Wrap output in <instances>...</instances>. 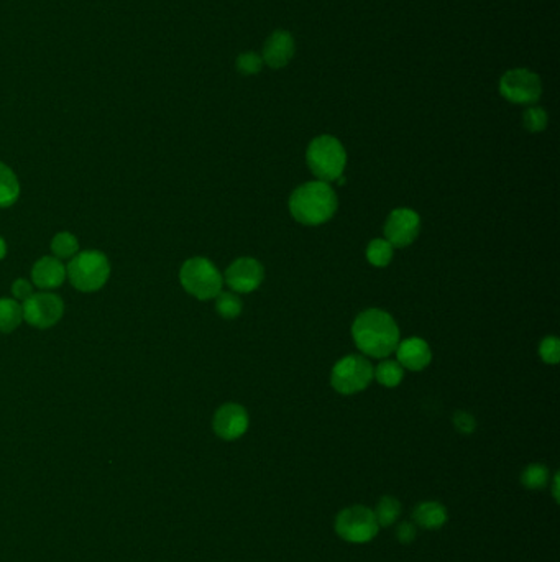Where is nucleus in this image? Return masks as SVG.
Returning <instances> with one entry per match:
<instances>
[{"label":"nucleus","instance_id":"f3484780","mask_svg":"<svg viewBox=\"0 0 560 562\" xmlns=\"http://www.w3.org/2000/svg\"><path fill=\"white\" fill-rule=\"evenodd\" d=\"M20 183L9 166L0 162V207H10L17 203Z\"/></svg>","mask_w":560,"mask_h":562},{"label":"nucleus","instance_id":"f8f14e48","mask_svg":"<svg viewBox=\"0 0 560 562\" xmlns=\"http://www.w3.org/2000/svg\"><path fill=\"white\" fill-rule=\"evenodd\" d=\"M214 433L223 441H235L249 429V413L237 403H227L215 411L213 419Z\"/></svg>","mask_w":560,"mask_h":562},{"label":"nucleus","instance_id":"0eeeda50","mask_svg":"<svg viewBox=\"0 0 560 562\" xmlns=\"http://www.w3.org/2000/svg\"><path fill=\"white\" fill-rule=\"evenodd\" d=\"M373 365L362 356H347L338 360L332 369L330 383L342 395H354L370 385Z\"/></svg>","mask_w":560,"mask_h":562},{"label":"nucleus","instance_id":"2eb2a0df","mask_svg":"<svg viewBox=\"0 0 560 562\" xmlns=\"http://www.w3.org/2000/svg\"><path fill=\"white\" fill-rule=\"evenodd\" d=\"M31 280L41 290H55L66 280V267L57 257H43L33 265Z\"/></svg>","mask_w":560,"mask_h":562},{"label":"nucleus","instance_id":"7c9ffc66","mask_svg":"<svg viewBox=\"0 0 560 562\" xmlns=\"http://www.w3.org/2000/svg\"><path fill=\"white\" fill-rule=\"evenodd\" d=\"M7 255V243L0 237V260Z\"/></svg>","mask_w":560,"mask_h":562},{"label":"nucleus","instance_id":"a878e982","mask_svg":"<svg viewBox=\"0 0 560 562\" xmlns=\"http://www.w3.org/2000/svg\"><path fill=\"white\" fill-rule=\"evenodd\" d=\"M263 65H265L263 59L255 51H245V53L239 55V58H237V69H239L241 75H245V76H251V75L260 73L261 69H263Z\"/></svg>","mask_w":560,"mask_h":562},{"label":"nucleus","instance_id":"aec40b11","mask_svg":"<svg viewBox=\"0 0 560 562\" xmlns=\"http://www.w3.org/2000/svg\"><path fill=\"white\" fill-rule=\"evenodd\" d=\"M367 259L373 267H387L393 260V245L387 239H373L368 243Z\"/></svg>","mask_w":560,"mask_h":562},{"label":"nucleus","instance_id":"a211bd4d","mask_svg":"<svg viewBox=\"0 0 560 562\" xmlns=\"http://www.w3.org/2000/svg\"><path fill=\"white\" fill-rule=\"evenodd\" d=\"M23 321V310L19 303L10 298L0 300V332L9 334L17 329Z\"/></svg>","mask_w":560,"mask_h":562},{"label":"nucleus","instance_id":"c756f323","mask_svg":"<svg viewBox=\"0 0 560 562\" xmlns=\"http://www.w3.org/2000/svg\"><path fill=\"white\" fill-rule=\"evenodd\" d=\"M416 526L413 523H409V522H405V523L399 524L397 530L398 541L399 543H411V541H415L416 538Z\"/></svg>","mask_w":560,"mask_h":562},{"label":"nucleus","instance_id":"7ed1b4c3","mask_svg":"<svg viewBox=\"0 0 560 562\" xmlns=\"http://www.w3.org/2000/svg\"><path fill=\"white\" fill-rule=\"evenodd\" d=\"M308 166L319 181L330 183L338 180L347 163L346 148L338 142L336 136H316L306 152Z\"/></svg>","mask_w":560,"mask_h":562},{"label":"nucleus","instance_id":"f257e3e1","mask_svg":"<svg viewBox=\"0 0 560 562\" xmlns=\"http://www.w3.org/2000/svg\"><path fill=\"white\" fill-rule=\"evenodd\" d=\"M352 336L358 349L377 359L388 357L399 344V329L393 316L377 308L358 314L352 326Z\"/></svg>","mask_w":560,"mask_h":562},{"label":"nucleus","instance_id":"cd10ccee","mask_svg":"<svg viewBox=\"0 0 560 562\" xmlns=\"http://www.w3.org/2000/svg\"><path fill=\"white\" fill-rule=\"evenodd\" d=\"M454 426L462 433V435H472L475 431V417L467 413V411H457L454 415Z\"/></svg>","mask_w":560,"mask_h":562},{"label":"nucleus","instance_id":"9b49d317","mask_svg":"<svg viewBox=\"0 0 560 562\" xmlns=\"http://www.w3.org/2000/svg\"><path fill=\"white\" fill-rule=\"evenodd\" d=\"M265 278L263 265L250 257H241L225 270V283L237 293H250L261 285Z\"/></svg>","mask_w":560,"mask_h":562},{"label":"nucleus","instance_id":"4be33fe9","mask_svg":"<svg viewBox=\"0 0 560 562\" xmlns=\"http://www.w3.org/2000/svg\"><path fill=\"white\" fill-rule=\"evenodd\" d=\"M375 518H377L378 526H391V524L397 523L399 514H401V504L398 502L395 496H383L380 500V504L377 506V512Z\"/></svg>","mask_w":560,"mask_h":562},{"label":"nucleus","instance_id":"b1692460","mask_svg":"<svg viewBox=\"0 0 560 562\" xmlns=\"http://www.w3.org/2000/svg\"><path fill=\"white\" fill-rule=\"evenodd\" d=\"M521 482L529 490H541L549 484V469L542 464H531L524 469Z\"/></svg>","mask_w":560,"mask_h":562},{"label":"nucleus","instance_id":"20e7f679","mask_svg":"<svg viewBox=\"0 0 560 562\" xmlns=\"http://www.w3.org/2000/svg\"><path fill=\"white\" fill-rule=\"evenodd\" d=\"M66 275L71 285L83 293H94L106 285L110 277V263L99 250L78 252L68 265Z\"/></svg>","mask_w":560,"mask_h":562},{"label":"nucleus","instance_id":"9d476101","mask_svg":"<svg viewBox=\"0 0 560 562\" xmlns=\"http://www.w3.org/2000/svg\"><path fill=\"white\" fill-rule=\"evenodd\" d=\"M421 231V219L419 214L415 213L413 209H395L393 213L388 215L387 224H385V235H387L388 242L393 247L403 249L415 242Z\"/></svg>","mask_w":560,"mask_h":562},{"label":"nucleus","instance_id":"f03ea898","mask_svg":"<svg viewBox=\"0 0 560 562\" xmlns=\"http://www.w3.org/2000/svg\"><path fill=\"white\" fill-rule=\"evenodd\" d=\"M337 194L324 181H310L290 198L291 215L304 225H320L337 211Z\"/></svg>","mask_w":560,"mask_h":562},{"label":"nucleus","instance_id":"6e6552de","mask_svg":"<svg viewBox=\"0 0 560 562\" xmlns=\"http://www.w3.org/2000/svg\"><path fill=\"white\" fill-rule=\"evenodd\" d=\"M500 94L512 104L534 106L541 99V78L529 69H510L500 79Z\"/></svg>","mask_w":560,"mask_h":562},{"label":"nucleus","instance_id":"6ab92c4d","mask_svg":"<svg viewBox=\"0 0 560 562\" xmlns=\"http://www.w3.org/2000/svg\"><path fill=\"white\" fill-rule=\"evenodd\" d=\"M373 377L377 378L380 385L395 388L401 383V380L405 377V372L397 360H383L378 364L377 369H373Z\"/></svg>","mask_w":560,"mask_h":562},{"label":"nucleus","instance_id":"423d86ee","mask_svg":"<svg viewBox=\"0 0 560 562\" xmlns=\"http://www.w3.org/2000/svg\"><path fill=\"white\" fill-rule=\"evenodd\" d=\"M336 531L347 543L363 544L372 541L378 531L375 514L362 505L344 508L336 518Z\"/></svg>","mask_w":560,"mask_h":562},{"label":"nucleus","instance_id":"5701e85b","mask_svg":"<svg viewBox=\"0 0 560 562\" xmlns=\"http://www.w3.org/2000/svg\"><path fill=\"white\" fill-rule=\"evenodd\" d=\"M215 310L223 320H235L241 312V300L231 291H221L215 296Z\"/></svg>","mask_w":560,"mask_h":562},{"label":"nucleus","instance_id":"dca6fc26","mask_svg":"<svg viewBox=\"0 0 560 562\" xmlns=\"http://www.w3.org/2000/svg\"><path fill=\"white\" fill-rule=\"evenodd\" d=\"M413 518H415L416 524L424 530H439L447 523L449 514L444 505L439 502H424L416 506Z\"/></svg>","mask_w":560,"mask_h":562},{"label":"nucleus","instance_id":"393cba45","mask_svg":"<svg viewBox=\"0 0 560 562\" xmlns=\"http://www.w3.org/2000/svg\"><path fill=\"white\" fill-rule=\"evenodd\" d=\"M547 122H549V117L542 107H528L526 112L522 114V126L531 134H539L542 130H546Z\"/></svg>","mask_w":560,"mask_h":562},{"label":"nucleus","instance_id":"412c9836","mask_svg":"<svg viewBox=\"0 0 560 562\" xmlns=\"http://www.w3.org/2000/svg\"><path fill=\"white\" fill-rule=\"evenodd\" d=\"M51 252L59 260L73 259L79 252L78 239L73 233H59L51 241Z\"/></svg>","mask_w":560,"mask_h":562},{"label":"nucleus","instance_id":"1a4fd4ad","mask_svg":"<svg viewBox=\"0 0 560 562\" xmlns=\"http://www.w3.org/2000/svg\"><path fill=\"white\" fill-rule=\"evenodd\" d=\"M23 320L39 329H48L58 324L65 312V303L55 293H33L23 301Z\"/></svg>","mask_w":560,"mask_h":562},{"label":"nucleus","instance_id":"4468645a","mask_svg":"<svg viewBox=\"0 0 560 562\" xmlns=\"http://www.w3.org/2000/svg\"><path fill=\"white\" fill-rule=\"evenodd\" d=\"M397 354L398 364L403 369L413 370V372L424 370L433 360V352H431L429 344L421 338H409V339L399 342Z\"/></svg>","mask_w":560,"mask_h":562},{"label":"nucleus","instance_id":"c85d7f7f","mask_svg":"<svg viewBox=\"0 0 560 562\" xmlns=\"http://www.w3.org/2000/svg\"><path fill=\"white\" fill-rule=\"evenodd\" d=\"M12 294L15 300H29L30 296L33 294V286L25 278H19V280L13 281V285H12Z\"/></svg>","mask_w":560,"mask_h":562},{"label":"nucleus","instance_id":"39448f33","mask_svg":"<svg viewBox=\"0 0 560 562\" xmlns=\"http://www.w3.org/2000/svg\"><path fill=\"white\" fill-rule=\"evenodd\" d=\"M179 281L184 290L197 300H213L223 290V278L211 260L194 257L183 263Z\"/></svg>","mask_w":560,"mask_h":562},{"label":"nucleus","instance_id":"ddd939ff","mask_svg":"<svg viewBox=\"0 0 560 562\" xmlns=\"http://www.w3.org/2000/svg\"><path fill=\"white\" fill-rule=\"evenodd\" d=\"M294 49L296 43L290 31L276 30L265 41L261 59L271 69L284 68L290 65L291 59L294 57Z\"/></svg>","mask_w":560,"mask_h":562},{"label":"nucleus","instance_id":"bb28decb","mask_svg":"<svg viewBox=\"0 0 560 562\" xmlns=\"http://www.w3.org/2000/svg\"><path fill=\"white\" fill-rule=\"evenodd\" d=\"M539 356L546 364H559L560 360V340L556 336L544 338L539 346Z\"/></svg>","mask_w":560,"mask_h":562}]
</instances>
